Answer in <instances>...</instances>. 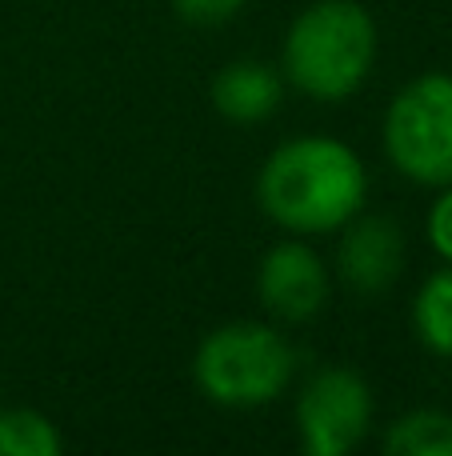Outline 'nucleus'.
<instances>
[{
	"label": "nucleus",
	"instance_id": "nucleus-1",
	"mask_svg": "<svg viewBox=\"0 0 452 456\" xmlns=\"http://www.w3.org/2000/svg\"><path fill=\"white\" fill-rule=\"evenodd\" d=\"M256 197L280 228L328 232L349 224L365 205V165L333 136H301L269 157Z\"/></svg>",
	"mask_w": 452,
	"mask_h": 456
},
{
	"label": "nucleus",
	"instance_id": "nucleus-2",
	"mask_svg": "<svg viewBox=\"0 0 452 456\" xmlns=\"http://www.w3.org/2000/svg\"><path fill=\"white\" fill-rule=\"evenodd\" d=\"M376 56L373 16L357 0H317L285 37V72L317 101H344L365 85Z\"/></svg>",
	"mask_w": 452,
	"mask_h": 456
},
{
	"label": "nucleus",
	"instance_id": "nucleus-3",
	"mask_svg": "<svg viewBox=\"0 0 452 456\" xmlns=\"http://www.w3.org/2000/svg\"><path fill=\"white\" fill-rule=\"evenodd\" d=\"M197 385L208 401L229 409H256L277 401L293 380V348L277 329L237 321L216 329L197 348Z\"/></svg>",
	"mask_w": 452,
	"mask_h": 456
},
{
	"label": "nucleus",
	"instance_id": "nucleus-4",
	"mask_svg": "<svg viewBox=\"0 0 452 456\" xmlns=\"http://www.w3.org/2000/svg\"><path fill=\"white\" fill-rule=\"evenodd\" d=\"M389 160L416 184H452V77L429 72L400 88L384 117Z\"/></svg>",
	"mask_w": 452,
	"mask_h": 456
},
{
	"label": "nucleus",
	"instance_id": "nucleus-5",
	"mask_svg": "<svg viewBox=\"0 0 452 456\" xmlns=\"http://www.w3.org/2000/svg\"><path fill=\"white\" fill-rule=\"evenodd\" d=\"M301 444L309 456H344L365 441L373 425L368 385L349 369H328L309 380L296 404Z\"/></svg>",
	"mask_w": 452,
	"mask_h": 456
},
{
	"label": "nucleus",
	"instance_id": "nucleus-6",
	"mask_svg": "<svg viewBox=\"0 0 452 456\" xmlns=\"http://www.w3.org/2000/svg\"><path fill=\"white\" fill-rule=\"evenodd\" d=\"M256 289H261L264 308H269L277 321H288V324L312 321L328 300L325 260L312 248H304V244L285 240L261 260Z\"/></svg>",
	"mask_w": 452,
	"mask_h": 456
},
{
	"label": "nucleus",
	"instance_id": "nucleus-7",
	"mask_svg": "<svg viewBox=\"0 0 452 456\" xmlns=\"http://www.w3.org/2000/svg\"><path fill=\"white\" fill-rule=\"evenodd\" d=\"M405 268V236L384 216L357 221L341 240V276L352 292L376 297Z\"/></svg>",
	"mask_w": 452,
	"mask_h": 456
},
{
	"label": "nucleus",
	"instance_id": "nucleus-8",
	"mask_svg": "<svg viewBox=\"0 0 452 456\" xmlns=\"http://www.w3.org/2000/svg\"><path fill=\"white\" fill-rule=\"evenodd\" d=\"M280 96L285 85L269 64L256 61H237L229 69L216 72L213 80V104L221 117L237 120V125H256V120H269L280 109Z\"/></svg>",
	"mask_w": 452,
	"mask_h": 456
},
{
	"label": "nucleus",
	"instance_id": "nucleus-9",
	"mask_svg": "<svg viewBox=\"0 0 452 456\" xmlns=\"http://www.w3.org/2000/svg\"><path fill=\"white\" fill-rule=\"evenodd\" d=\"M389 456H452V417L437 409L408 412L384 436Z\"/></svg>",
	"mask_w": 452,
	"mask_h": 456
},
{
	"label": "nucleus",
	"instance_id": "nucleus-10",
	"mask_svg": "<svg viewBox=\"0 0 452 456\" xmlns=\"http://www.w3.org/2000/svg\"><path fill=\"white\" fill-rule=\"evenodd\" d=\"M413 321L421 340L440 356H452V265L429 276L413 305Z\"/></svg>",
	"mask_w": 452,
	"mask_h": 456
},
{
	"label": "nucleus",
	"instance_id": "nucleus-11",
	"mask_svg": "<svg viewBox=\"0 0 452 456\" xmlns=\"http://www.w3.org/2000/svg\"><path fill=\"white\" fill-rule=\"evenodd\" d=\"M61 436L48 425V417L32 409L0 412V456H56Z\"/></svg>",
	"mask_w": 452,
	"mask_h": 456
},
{
	"label": "nucleus",
	"instance_id": "nucleus-12",
	"mask_svg": "<svg viewBox=\"0 0 452 456\" xmlns=\"http://www.w3.org/2000/svg\"><path fill=\"white\" fill-rule=\"evenodd\" d=\"M173 4L189 24H224L240 12L245 0H173Z\"/></svg>",
	"mask_w": 452,
	"mask_h": 456
},
{
	"label": "nucleus",
	"instance_id": "nucleus-13",
	"mask_svg": "<svg viewBox=\"0 0 452 456\" xmlns=\"http://www.w3.org/2000/svg\"><path fill=\"white\" fill-rule=\"evenodd\" d=\"M429 240L452 265V184H445V192L437 197V205L429 213Z\"/></svg>",
	"mask_w": 452,
	"mask_h": 456
}]
</instances>
